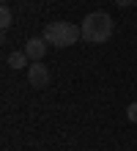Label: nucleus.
Wrapping results in <instances>:
<instances>
[{
	"mask_svg": "<svg viewBox=\"0 0 137 151\" xmlns=\"http://www.w3.org/2000/svg\"><path fill=\"white\" fill-rule=\"evenodd\" d=\"M82 41L88 44H104L110 36H113V17L107 11H90L85 19H82Z\"/></svg>",
	"mask_w": 137,
	"mask_h": 151,
	"instance_id": "obj_1",
	"label": "nucleus"
},
{
	"mask_svg": "<svg viewBox=\"0 0 137 151\" xmlns=\"http://www.w3.org/2000/svg\"><path fill=\"white\" fill-rule=\"evenodd\" d=\"M44 41L47 44H55V47H71L82 39V28L74 22H66V19H58V22H49L44 28Z\"/></svg>",
	"mask_w": 137,
	"mask_h": 151,
	"instance_id": "obj_2",
	"label": "nucleus"
},
{
	"mask_svg": "<svg viewBox=\"0 0 137 151\" xmlns=\"http://www.w3.org/2000/svg\"><path fill=\"white\" fill-rule=\"evenodd\" d=\"M49 80H52V74H49L47 66H41V60H33V63L27 66V83L33 88H47Z\"/></svg>",
	"mask_w": 137,
	"mask_h": 151,
	"instance_id": "obj_3",
	"label": "nucleus"
},
{
	"mask_svg": "<svg viewBox=\"0 0 137 151\" xmlns=\"http://www.w3.org/2000/svg\"><path fill=\"white\" fill-rule=\"evenodd\" d=\"M25 52L30 60H41L44 55H47V41H44V36H36V39H27L25 44Z\"/></svg>",
	"mask_w": 137,
	"mask_h": 151,
	"instance_id": "obj_4",
	"label": "nucleus"
},
{
	"mask_svg": "<svg viewBox=\"0 0 137 151\" xmlns=\"http://www.w3.org/2000/svg\"><path fill=\"white\" fill-rule=\"evenodd\" d=\"M27 63H33V60L27 58L25 50H16V52H11V55H8V66H11V69H25Z\"/></svg>",
	"mask_w": 137,
	"mask_h": 151,
	"instance_id": "obj_5",
	"label": "nucleus"
},
{
	"mask_svg": "<svg viewBox=\"0 0 137 151\" xmlns=\"http://www.w3.org/2000/svg\"><path fill=\"white\" fill-rule=\"evenodd\" d=\"M11 22H14V14H11V8L3 3V8H0V28L8 30V28H11Z\"/></svg>",
	"mask_w": 137,
	"mask_h": 151,
	"instance_id": "obj_6",
	"label": "nucleus"
},
{
	"mask_svg": "<svg viewBox=\"0 0 137 151\" xmlns=\"http://www.w3.org/2000/svg\"><path fill=\"white\" fill-rule=\"evenodd\" d=\"M126 118H129L132 124H137V102H132L129 107H126Z\"/></svg>",
	"mask_w": 137,
	"mask_h": 151,
	"instance_id": "obj_7",
	"label": "nucleus"
},
{
	"mask_svg": "<svg viewBox=\"0 0 137 151\" xmlns=\"http://www.w3.org/2000/svg\"><path fill=\"white\" fill-rule=\"evenodd\" d=\"M115 3L121 6V8H129V6H134V3H137V0H115Z\"/></svg>",
	"mask_w": 137,
	"mask_h": 151,
	"instance_id": "obj_8",
	"label": "nucleus"
}]
</instances>
